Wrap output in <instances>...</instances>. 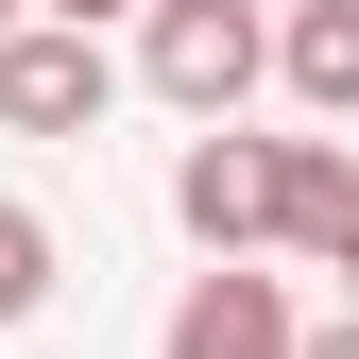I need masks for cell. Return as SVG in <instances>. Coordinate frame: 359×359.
Segmentation results:
<instances>
[{
	"label": "cell",
	"instance_id": "obj_1",
	"mask_svg": "<svg viewBox=\"0 0 359 359\" xmlns=\"http://www.w3.org/2000/svg\"><path fill=\"white\" fill-rule=\"evenodd\" d=\"M257 69H274V18H257V0H137V86H154V103L240 120Z\"/></svg>",
	"mask_w": 359,
	"mask_h": 359
},
{
	"label": "cell",
	"instance_id": "obj_9",
	"mask_svg": "<svg viewBox=\"0 0 359 359\" xmlns=\"http://www.w3.org/2000/svg\"><path fill=\"white\" fill-rule=\"evenodd\" d=\"M52 18H137V0H52Z\"/></svg>",
	"mask_w": 359,
	"mask_h": 359
},
{
	"label": "cell",
	"instance_id": "obj_11",
	"mask_svg": "<svg viewBox=\"0 0 359 359\" xmlns=\"http://www.w3.org/2000/svg\"><path fill=\"white\" fill-rule=\"evenodd\" d=\"M18 18H34V0H0V34H18Z\"/></svg>",
	"mask_w": 359,
	"mask_h": 359
},
{
	"label": "cell",
	"instance_id": "obj_4",
	"mask_svg": "<svg viewBox=\"0 0 359 359\" xmlns=\"http://www.w3.org/2000/svg\"><path fill=\"white\" fill-rule=\"evenodd\" d=\"M154 359H291V291L257 274V257H205V274L171 291V342Z\"/></svg>",
	"mask_w": 359,
	"mask_h": 359
},
{
	"label": "cell",
	"instance_id": "obj_8",
	"mask_svg": "<svg viewBox=\"0 0 359 359\" xmlns=\"http://www.w3.org/2000/svg\"><path fill=\"white\" fill-rule=\"evenodd\" d=\"M291 359H359V308H342V325H291Z\"/></svg>",
	"mask_w": 359,
	"mask_h": 359
},
{
	"label": "cell",
	"instance_id": "obj_7",
	"mask_svg": "<svg viewBox=\"0 0 359 359\" xmlns=\"http://www.w3.org/2000/svg\"><path fill=\"white\" fill-rule=\"evenodd\" d=\"M52 274H69V257H52V222H34V205H0V325H34V308H52Z\"/></svg>",
	"mask_w": 359,
	"mask_h": 359
},
{
	"label": "cell",
	"instance_id": "obj_3",
	"mask_svg": "<svg viewBox=\"0 0 359 359\" xmlns=\"http://www.w3.org/2000/svg\"><path fill=\"white\" fill-rule=\"evenodd\" d=\"M171 222H189L205 257H257V240H274V137H240V120H205V137L171 154Z\"/></svg>",
	"mask_w": 359,
	"mask_h": 359
},
{
	"label": "cell",
	"instance_id": "obj_5",
	"mask_svg": "<svg viewBox=\"0 0 359 359\" xmlns=\"http://www.w3.org/2000/svg\"><path fill=\"white\" fill-rule=\"evenodd\" d=\"M274 69H291L308 120H359V0H291V18H274Z\"/></svg>",
	"mask_w": 359,
	"mask_h": 359
},
{
	"label": "cell",
	"instance_id": "obj_2",
	"mask_svg": "<svg viewBox=\"0 0 359 359\" xmlns=\"http://www.w3.org/2000/svg\"><path fill=\"white\" fill-rule=\"evenodd\" d=\"M103 103H120L103 18H18L0 34V137H103Z\"/></svg>",
	"mask_w": 359,
	"mask_h": 359
},
{
	"label": "cell",
	"instance_id": "obj_10",
	"mask_svg": "<svg viewBox=\"0 0 359 359\" xmlns=\"http://www.w3.org/2000/svg\"><path fill=\"white\" fill-rule=\"evenodd\" d=\"M325 274H342V291H359V222H342V257H325Z\"/></svg>",
	"mask_w": 359,
	"mask_h": 359
},
{
	"label": "cell",
	"instance_id": "obj_6",
	"mask_svg": "<svg viewBox=\"0 0 359 359\" xmlns=\"http://www.w3.org/2000/svg\"><path fill=\"white\" fill-rule=\"evenodd\" d=\"M342 222H359V154L274 137V240H291V257H342Z\"/></svg>",
	"mask_w": 359,
	"mask_h": 359
}]
</instances>
